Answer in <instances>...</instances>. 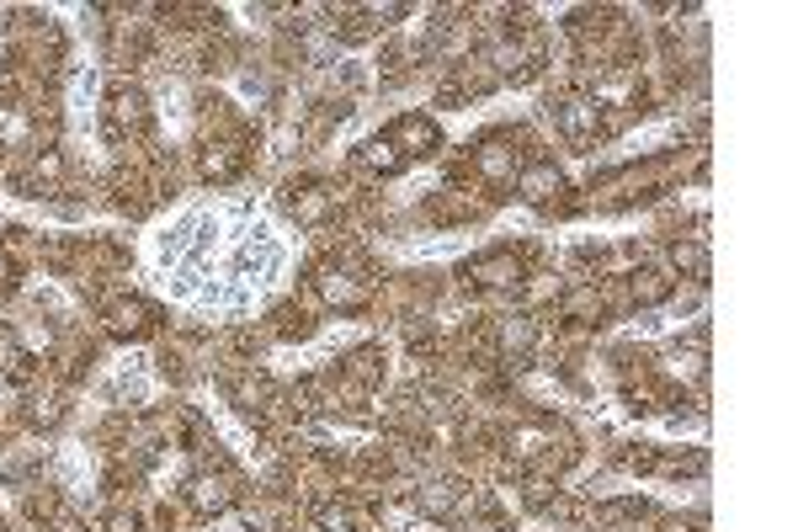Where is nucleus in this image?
Returning <instances> with one entry per match:
<instances>
[{
	"label": "nucleus",
	"instance_id": "obj_12",
	"mask_svg": "<svg viewBox=\"0 0 798 532\" xmlns=\"http://www.w3.org/2000/svg\"><path fill=\"white\" fill-rule=\"evenodd\" d=\"M357 165L362 170H373V176H395V170H404V161H399V150L389 144V139H367L357 150Z\"/></svg>",
	"mask_w": 798,
	"mask_h": 532
},
{
	"label": "nucleus",
	"instance_id": "obj_9",
	"mask_svg": "<svg viewBox=\"0 0 798 532\" xmlns=\"http://www.w3.org/2000/svg\"><path fill=\"white\" fill-rule=\"evenodd\" d=\"M517 187H521V198H527V203L549 208V203L559 198V192H564V176L554 170V161H532L527 170H521Z\"/></svg>",
	"mask_w": 798,
	"mask_h": 532
},
{
	"label": "nucleus",
	"instance_id": "obj_15",
	"mask_svg": "<svg viewBox=\"0 0 798 532\" xmlns=\"http://www.w3.org/2000/svg\"><path fill=\"white\" fill-rule=\"evenodd\" d=\"M453 506H458V490H453V485H426V490H421V511H432V517H453Z\"/></svg>",
	"mask_w": 798,
	"mask_h": 532
},
{
	"label": "nucleus",
	"instance_id": "obj_6",
	"mask_svg": "<svg viewBox=\"0 0 798 532\" xmlns=\"http://www.w3.org/2000/svg\"><path fill=\"white\" fill-rule=\"evenodd\" d=\"M155 326H160V309L144 304V298H118V304L107 309V330L122 335V341H139V335H150Z\"/></svg>",
	"mask_w": 798,
	"mask_h": 532
},
{
	"label": "nucleus",
	"instance_id": "obj_1",
	"mask_svg": "<svg viewBox=\"0 0 798 532\" xmlns=\"http://www.w3.org/2000/svg\"><path fill=\"white\" fill-rule=\"evenodd\" d=\"M165 283L198 309H245L282 272V246L256 203H208L165 240Z\"/></svg>",
	"mask_w": 798,
	"mask_h": 532
},
{
	"label": "nucleus",
	"instance_id": "obj_8",
	"mask_svg": "<svg viewBox=\"0 0 798 532\" xmlns=\"http://www.w3.org/2000/svg\"><path fill=\"white\" fill-rule=\"evenodd\" d=\"M198 165H202V176H208V181H235L239 170H245V155H239L235 139H208Z\"/></svg>",
	"mask_w": 798,
	"mask_h": 532
},
{
	"label": "nucleus",
	"instance_id": "obj_17",
	"mask_svg": "<svg viewBox=\"0 0 798 532\" xmlns=\"http://www.w3.org/2000/svg\"><path fill=\"white\" fill-rule=\"evenodd\" d=\"M501 346H506V352H527V346H532V320H527V315L506 320V326H501Z\"/></svg>",
	"mask_w": 798,
	"mask_h": 532
},
{
	"label": "nucleus",
	"instance_id": "obj_7",
	"mask_svg": "<svg viewBox=\"0 0 798 532\" xmlns=\"http://www.w3.org/2000/svg\"><path fill=\"white\" fill-rule=\"evenodd\" d=\"M187 500L198 506L202 517H224L230 506H235V485L224 480V474H213V469H202L187 480Z\"/></svg>",
	"mask_w": 798,
	"mask_h": 532
},
{
	"label": "nucleus",
	"instance_id": "obj_11",
	"mask_svg": "<svg viewBox=\"0 0 798 532\" xmlns=\"http://www.w3.org/2000/svg\"><path fill=\"white\" fill-rule=\"evenodd\" d=\"M287 208H293L298 224H325V218L341 208V192H330V187H304L298 198H287Z\"/></svg>",
	"mask_w": 798,
	"mask_h": 532
},
{
	"label": "nucleus",
	"instance_id": "obj_18",
	"mask_svg": "<svg viewBox=\"0 0 798 532\" xmlns=\"http://www.w3.org/2000/svg\"><path fill=\"white\" fill-rule=\"evenodd\" d=\"M319 528L325 532H352L357 528V511H347V506H319Z\"/></svg>",
	"mask_w": 798,
	"mask_h": 532
},
{
	"label": "nucleus",
	"instance_id": "obj_13",
	"mask_svg": "<svg viewBox=\"0 0 798 532\" xmlns=\"http://www.w3.org/2000/svg\"><path fill=\"white\" fill-rule=\"evenodd\" d=\"M671 261H677L681 272H692V277H708V250L697 246V240H677V246H671Z\"/></svg>",
	"mask_w": 798,
	"mask_h": 532
},
{
	"label": "nucleus",
	"instance_id": "obj_14",
	"mask_svg": "<svg viewBox=\"0 0 798 532\" xmlns=\"http://www.w3.org/2000/svg\"><path fill=\"white\" fill-rule=\"evenodd\" d=\"M278 335H287V341H293V335H309V330H315V320H309V309H293V304H282L278 309Z\"/></svg>",
	"mask_w": 798,
	"mask_h": 532
},
{
	"label": "nucleus",
	"instance_id": "obj_19",
	"mask_svg": "<svg viewBox=\"0 0 798 532\" xmlns=\"http://www.w3.org/2000/svg\"><path fill=\"white\" fill-rule=\"evenodd\" d=\"M5 277H11V261H5V250H0V287H5Z\"/></svg>",
	"mask_w": 798,
	"mask_h": 532
},
{
	"label": "nucleus",
	"instance_id": "obj_3",
	"mask_svg": "<svg viewBox=\"0 0 798 532\" xmlns=\"http://www.w3.org/2000/svg\"><path fill=\"white\" fill-rule=\"evenodd\" d=\"M102 128H107L113 139H139V133L150 128V102H144V91H139V85H113L107 102H102Z\"/></svg>",
	"mask_w": 798,
	"mask_h": 532
},
{
	"label": "nucleus",
	"instance_id": "obj_5",
	"mask_svg": "<svg viewBox=\"0 0 798 532\" xmlns=\"http://www.w3.org/2000/svg\"><path fill=\"white\" fill-rule=\"evenodd\" d=\"M389 144L399 150V161H415V155H432L442 144V133L432 118H421V113H404V118H395L389 123Z\"/></svg>",
	"mask_w": 798,
	"mask_h": 532
},
{
	"label": "nucleus",
	"instance_id": "obj_2",
	"mask_svg": "<svg viewBox=\"0 0 798 532\" xmlns=\"http://www.w3.org/2000/svg\"><path fill=\"white\" fill-rule=\"evenodd\" d=\"M315 287H319V298H325L330 309H341V315H362V309L373 304V283H367L362 272H352V267H341V261L319 267Z\"/></svg>",
	"mask_w": 798,
	"mask_h": 532
},
{
	"label": "nucleus",
	"instance_id": "obj_4",
	"mask_svg": "<svg viewBox=\"0 0 798 532\" xmlns=\"http://www.w3.org/2000/svg\"><path fill=\"white\" fill-rule=\"evenodd\" d=\"M463 283L484 287V293H512L521 283V261L512 250H490V256H474L469 267H463Z\"/></svg>",
	"mask_w": 798,
	"mask_h": 532
},
{
	"label": "nucleus",
	"instance_id": "obj_10",
	"mask_svg": "<svg viewBox=\"0 0 798 532\" xmlns=\"http://www.w3.org/2000/svg\"><path fill=\"white\" fill-rule=\"evenodd\" d=\"M474 170L484 181H512V170H517V155H512V144L495 133V139H484L474 150Z\"/></svg>",
	"mask_w": 798,
	"mask_h": 532
},
{
	"label": "nucleus",
	"instance_id": "obj_16",
	"mask_svg": "<svg viewBox=\"0 0 798 532\" xmlns=\"http://www.w3.org/2000/svg\"><path fill=\"white\" fill-rule=\"evenodd\" d=\"M671 293V283L660 277V272H634V298L638 304H660Z\"/></svg>",
	"mask_w": 798,
	"mask_h": 532
}]
</instances>
